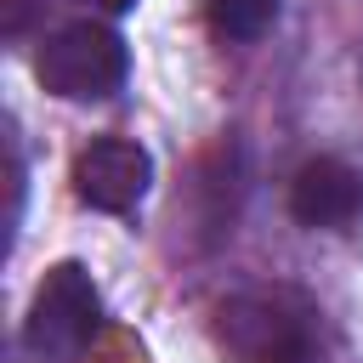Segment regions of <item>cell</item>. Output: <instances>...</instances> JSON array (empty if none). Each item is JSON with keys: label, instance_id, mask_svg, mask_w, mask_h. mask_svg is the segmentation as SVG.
I'll return each mask as SVG.
<instances>
[{"label": "cell", "instance_id": "4", "mask_svg": "<svg viewBox=\"0 0 363 363\" xmlns=\"http://www.w3.org/2000/svg\"><path fill=\"white\" fill-rule=\"evenodd\" d=\"M147 182H153V159L130 136H96L74 159V193H79V204H91L102 216L136 210L147 199Z\"/></svg>", "mask_w": 363, "mask_h": 363}, {"label": "cell", "instance_id": "3", "mask_svg": "<svg viewBox=\"0 0 363 363\" xmlns=\"http://www.w3.org/2000/svg\"><path fill=\"white\" fill-rule=\"evenodd\" d=\"M221 340L238 363H312L306 306L289 295H238L221 306Z\"/></svg>", "mask_w": 363, "mask_h": 363}, {"label": "cell", "instance_id": "1", "mask_svg": "<svg viewBox=\"0 0 363 363\" xmlns=\"http://www.w3.org/2000/svg\"><path fill=\"white\" fill-rule=\"evenodd\" d=\"M125 40L102 23H68L57 34L40 40L34 51V74L51 96H68V102H102L125 85Z\"/></svg>", "mask_w": 363, "mask_h": 363}, {"label": "cell", "instance_id": "2", "mask_svg": "<svg viewBox=\"0 0 363 363\" xmlns=\"http://www.w3.org/2000/svg\"><path fill=\"white\" fill-rule=\"evenodd\" d=\"M96 318H102V301H96V284L79 261H57L40 289H34V306H28V323H23V340L40 352V357H74L91 335H96Z\"/></svg>", "mask_w": 363, "mask_h": 363}, {"label": "cell", "instance_id": "6", "mask_svg": "<svg viewBox=\"0 0 363 363\" xmlns=\"http://www.w3.org/2000/svg\"><path fill=\"white\" fill-rule=\"evenodd\" d=\"M278 6H284V0H204V23H210L221 40L250 45V40H261V34L278 23Z\"/></svg>", "mask_w": 363, "mask_h": 363}, {"label": "cell", "instance_id": "5", "mask_svg": "<svg viewBox=\"0 0 363 363\" xmlns=\"http://www.w3.org/2000/svg\"><path fill=\"white\" fill-rule=\"evenodd\" d=\"M289 216L312 233H346L363 216V176L346 159H306L289 182Z\"/></svg>", "mask_w": 363, "mask_h": 363}]
</instances>
